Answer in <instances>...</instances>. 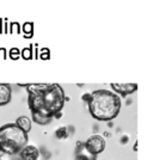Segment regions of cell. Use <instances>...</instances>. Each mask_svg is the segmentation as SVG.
I'll return each mask as SVG.
<instances>
[{
  "label": "cell",
  "mask_w": 153,
  "mask_h": 160,
  "mask_svg": "<svg viewBox=\"0 0 153 160\" xmlns=\"http://www.w3.org/2000/svg\"><path fill=\"white\" fill-rule=\"evenodd\" d=\"M89 111L94 120L109 122L117 117L121 110V98L109 90H96L90 93Z\"/></svg>",
  "instance_id": "1"
},
{
  "label": "cell",
  "mask_w": 153,
  "mask_h": 160,
  "mask_svg": "<svg viewBox=\"0 0 153 160\" xmlns=\"http://www.w3.org/2000/svg\"><path fill=\"white\" fill-rule=\"evenodd\" d=\"M28 145V134L16 123H7L0 127V149L7 155L18 154Z\"/></svg>",
  "instance_id": "2"
},
{
  "label": "cell",
  "mask_w": 153,
  "mask_h": 160,
  "mask_svg": "<svg viewBox=\"0 0 153 160\" xmlns=\"http://www.w3.org/2000/svg\"><path fill=\"white\" fill-rule=\"evenodd\" d=\"M42 103H43V110L47 111L52 117L56 113L61 112L66 96L64 92V88L59 84H49V86L41 93Z\"/></svg>",
  "instance_id": "3"
},
{
  "label": "cell",
  "mask_w": 153,
  "mask_h": 160,
  "mask_svg": "<svg viewBox=\"0 0 153 160\" xmlns=\"http://www.w3.org/2000/svg\"><path fill=\"white\" fill-rule=\"evenodd\" d=\"M84 148L91 155H98L105 149V140L100 135H91L84 143Z\"/></svg>",
  "instance_id": "4"
},
{
  "label": "cell",
  "mask_w": 153,
  "mask_h": 160,
  "mask_svg": "<svg viewBox=\"0 0 153 160\" xmlns=\"http://www.w3.org/2000/svg\"><path fill=\"white\" fill-rule=\"evenodd\" d=\"M19 158L22 160H38L40 151L33 145H27L19 151Z\"/></svg>",
  "instance_id": "5"
},
{
  "label": "cell",
  "mask_w": 153,
  "mask_h": 160,
  "mask_svg": "<svg viewBox=\"0 0 153 160\" xmlns=\"http://www.w3.org/2000/svg\"><path fill=\"white\" fill-rule=\"evenodd\" d=\"M110 86L116 93L126 97L128 94L134 93L138 90V84H110Z\"/></svg>",
  "instance_id": "6"
},
{
  "label": "cell",
  "mask_w": 153,
  "mask_h": 160,
  "mask_svg": "<svg viewBox=\"0 0 153 160\" xmlns=\"http://www.w3.org/2000/svg\"><path fill=\"white\" fill-rule=\"evenodd\" d=\"M12 90L8 84H0V107H4L11 102Z\"/></svg>",
  "instance_id": "7"
},
{
  "label": "cell",
  "mask_w": 153,
  "mask_h": 160,
  "mask_svg": "<svg viewBox=\"0 0 153 160\" xmlns=\"http://www.w3.org/2000/svg\"><path fill=\"white\" fill-rule=\"evenodd\" d=\"M31 118H33V121L35 123H37L40 126H46L48 123H50V121H52L53 117L44 112L37 111V112H31Z\"/></svg>",
  "instance_id": "8"
},
{
  "label": "cell",
  "mask_w": 153,
  "mask_h": 160,
  "mask_svg": "<svg viewBox=\"0 0 153 160\" xmlns=\"http://www.w3.org/2000/svg\"><path fill=\"white\" fill-rule=\"evenodd\" d=\"M14 123H16L17 127H19L23 132H25L27 134L31 130V127H33V122L30 120V117H28V116H19Z\"/></svg>",
  "instance_id": "9"
},
{
  "label": "cell",
  "mask_w": 153,
  "mask_h": 160,
  "mask_svg": "<svg viewBox=\"0 0 153 160\" xmlns=\"http://www.w3.org/2000/svg\"><path fill=\"white\" fill-rule=\"evenodd\" d=\"M22 30L24 32V37L30 38V37H33V23H24L23 27H22Z\"/></svg>",
  "instance_id": "10"
},
{
  "label": "cell",
  "mask_w": 153,
  "mask_h": 160,
  "mask_svg": "<svg viewBox=\"0 0 153 160\" xmlns=\"http://www.w3.org/2000/svg\"><path fill=\"white\" fill-rule=\"evenodd\" d=\"M33 46H29V47H25L22 52H20V56L24 59V60H31L33 58Z\"/></svg>",
  "instance_id": "11"
},
{
  "label": "cell",
  "mask_w": 153,
  "mask_h": 160,
  "mask_svg": "<svg viewBox=\"0 0 153 160\" xmlns=\"http://www.w3.org/2000/svg\"><path fill=\"white\" fill-rule=\"evenodd\" d=\"M55 136L58 139H67L68 138V130L66 127H61L59 128L56 132H55Z\"/></svg>",
  "instance_id": "12"
},
{
  "label": "cell",
  "mask_w": 153,
  "mask_h": 160,
  "mask_svg": "<svg viewBox=\"0 0 153 160\" xmlns=\"http://www.w3.org/2000/svg\"><path fill=\"white\" fill-rule=\"evenodd\" d=\"M10 58L12 59V60H17V59H19L20 58V50L18 48H12V49H10Z\"/></svg>",
  "instance_id": "13"
},
{
  "label": "cell",
  "mask_w": 153,
  "mask_h": 160,
  "mask_svg": "<svg viewBox=\"0 0 153 160\" xmlns=\"http://www.w3.org/2000/svg\"><path fill=\"white\" fill-rule=\"evenodd\" d=\"M20 24L17 23V22H12L10 23V32L12 33H19L20 31Z\"/></svg>",
  "instance_id": "14"
},
{
  "label": "cell",
  "mask_w": 153,
  "mask_h": 160,
  "mask_svg": "<svg viewBox=\"0 0 153 160\" xmlns=\"http://www.w3.org/2000/svg\"><path fill=\"white\" fill-rule=\"evenodd\" d=\"M38 56H40L42 60H49V58H50L49 49H47V48H43V49H41V52H40V54H38Z\"/></svg>",
  "instance_id": "15"
},
{
  "label": "cell",
  "mask_w": 153,
  "mask_h": 160,
  "mask_svg": "<svg viewBox=\"0 0 153 160\" xmlns=\"http://www.w3.org/2000/svg\"><path fill=\"white\" fill-rule=\"evenodd\" d=\"M75 160H91L87 155L85 154H77L75 155Z\"/></svg>",
  "instance_id": "16"
},
{
  "label": "cell",
  "mask_w": 153,
  "mask_h": 160,
  "mask_svg": "<svg viewBox=\"0 0 153 160\" xmlns=\"http://www.w3.org/2000/svg\"><path fill=\"white\" fill-rule=\"evenodd\" d=\"M6 59V49L1 48L0 49V60H5Z\"/></svg>",
  "instance_id": "17"
},
{
  "label": "cell",
  "mask_w": 153,
  "mask_h": 160,
  "mask_svg": "<svg viewBox=\"0 0 153 160\" xmlns=\"http://www.w3.org/2000/svg\"><path fill=\"white\" fill-rule=\"evenodd\" d=\"M10 159V155H7L6 153H4L1 149H0V160H8Z\"/></svg>",
  "instance_id": "18"
},
{
  "label": "cell",
  "mask_w": 153,
  "mask_h": 160,
  "mask_svg": "<svg viewBox=\"0 0 153 160\" xmlns=\"http://www.w3.org/2000/svg\"><path fill=\"white\" fill-rule=\"evenodd\" d=\"M81 99L84 100V102H89V99H90V93H85V94H83V97H81Z\"/></svg>",
  "instance_id": "19"
},
{
  "label": "cell",
  "mask_w": 153,
  "mask_h": 160,
  "mask_svg": "<svg viewBox=\"0 0 153 160\" xmlns=\"http://www.w3.org/2000/svg\"><path fill=\"white\" fill-rule=\"evenodd\" d=\"M4 32V28H3V20L0 19V33Z\"/></svg>",
  "instance_id": "20"
},
{
  "label": "cell",
  "mask_w": 153,
  "mask_h": 160,
  "mask_svg": "<svg viewBox=\"0 0 153 160\" xmlns=\"http://www.w3.org/2000/svg\"><path fill=\"white\" fill-rule=\"evenodd\" d=\"M136 146H138V141L135 142V146H134V151H136V149H138V148H136Z\"/></svg>",
  "instance_id": "21"
}]
</instances>
